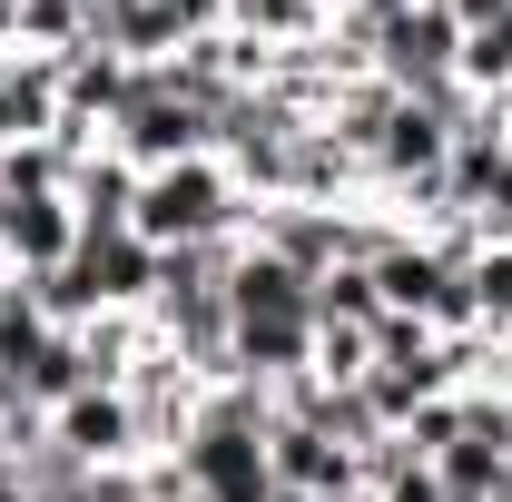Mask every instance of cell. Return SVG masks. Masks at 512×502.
Instances as JSON below:
<instances>
[{"mask_svg":"<svg viewBox=\"0 0 512 502\" xmlns=\"http://www.w3.org/2000/svg\"><path fill=\"white\" fill-rule=\"evenodd\" d=\"M375 79H394L404 99H434V89H453V79H463V30H453L444 0H424V10H394V20H384Z\"/></svg>","mask_w":512,"mask_h":502,"instance_id":"cell-3","label":"cell"},{"mask_svg":"<svg viewBox=\"0 0 512 502\" xmlns=\"http://www.w3.org/2000/svg\"><path fill=\"white\" fill-rule=\"evenodd\" d=\"M316 325H384V296H375V266H325L316 276Z\"/></svg>","mask_w":512,"mask_h":502,"instance_id":"cell-14","label":"cell"},{"mask_svg":"<svg viewBox=\"0 0 512 502\" xmlns=\"http://www.w3.org/2000/svg\"><path fill=\"white\" fill-rule=\"evenodd\" d=\"M365 502H444V483H434V463H404L394 483H375Z\"/></svg>","mask_w":512,"mask_h":502,"instance_id":"cell-18","label":"cell"},{"mask_svg":"<svg viewBox=\"0 0 512 502\" xmlns=\"http://www.w3.org/2000/svg\"><path fill=\"white\" fill-rule=\"evenodd\" d=\"M463 89L473 99H503L512 89V10L483 20V30H463Z\"/></svg>","mask_w":512,"mask_h":502,"instance_id":"cell-15","label":"cell"},{"mask_svg":"<svg viewBox=\"0 0 512 502\" xmlns=\"http://www.w3.org/2000/svg\"><path fill=\"white\" fill-rule=\"evenodd\" d=\"M227 30L256 40V50H306V40L335 30V10H325V0H237V10H227Z\"/></svg>","mask_w":512,"mask_h":502,"instance_id":"cell-11","label":"cell"},{"mask_svg":"<svg viewBox=\"0 0 512 502\" xmlns=\"http://www.w3.org/2000/svg\"><path fill=\"white\" fill-rule=\"evenodd\" d=\"M89 148H69V138H20V148H0V207H20V197H69V168H79Z\"/></svg>","mask_w":512,"mask_h":502,"instance_id":"cell-12","label":"cell"},{"mask_svg":"<svg viewBox=\"0 0 512 502\" xmlns=\"http://www.w3.org/2000/svg\"><path fill=\"white\" fill-rule=\"evenodd\" d=\"M168 10H178V40H217L237 0H168Z\"/></svg>","mask_w":512,"mask_h":502,"instance_id":"cell-19","label":"cell"},{"mask_svg":"<svg viewBox=\"0 0 512 502\" xmlns=\"http://www.w3.org/2000/svg\"><path fill=\"white\" fill-rule=\"evenodd\" d=\"M79 502H158V493H148L138 463H109V473H89V493H79Z\"/></svg>","mask_w":512,"mask_h":502,"instance_id":"cell-17","label":"cell"},{"mask_svg":"<svg viewBox=\"0 0 512 502\" xmlns=\"http://www.w3.org/2000/svg\"><path fill=\"white\" fill-rule=\"evenodd\" d=\"M109 148L148 178V168L207 158V148H217V119H207V109H188V99L168 89V60H158V69H138V79H128V109L109 119Z\"/></svg>","mask_w":512,"mask_h":502,"instance_id":"cell-2","label":"cell"},{"mask_svg":"<svg viewBox=\"0 0 512 502\" xmlns=\"http://www.w3.org/2000/svg\"><path fill=\"white\" fill-rule=\"evenodd\" d=\"M79 40H89V0H10V50L69 60Z\"/></svg>","mask_w":512,"mask_h":502,"instance_id":"cell-13","label":"cell"},{"mask_svg":"<svg viewBox=\"0 0 512 502\" xmlns=\"http://www.w3.org/2000/svg\"><path fill=\"white\" fill-rule=\"evenodd\" d=\"M256 197L227 178V158L207 148V158H178V168H148L138 178V207H128V227L148 237V247H207V237H247Z\"/></svg>","mask_w":512,"mask_h":502,"instance_id":"cell-1","label":"cell"},{"mask_svg":"<svg viewBox=\"0 0 512 502\" xmlns=\"http://www.w3.org/2000/svg\"><path fill=\"white\" fill-rule=\"evenodd\" d=\"M50 443H69L89 473H109V463H148V453H138V414H128L119 384H89L79 404H60V414H50Z\"/></svg>","mask_w":512,"mask_h":502,"instance_id":"cell-7","label":"cell"},{"mask_svg":"<svg viewBox=\"0 0 512 502\" xmlns=\"http://www.w3.org/2000/svg\"><path fill=\"white\" fill-rule=\"evenodd\" d=\"M0 237H10V207H0Z\"/></svg>","mask_w":512,"mask_h":502,"instance_id":"cell-23","label":"cell"},{"mask_svg":"<svg viewBox=\"0 0 512 502\" xmlns=\"http://www.w3.org/2000/svg\"><path fill=\"white\" fill-rule=\"evenodd\" d=\"M178 473H188V502H266L276 473H266V434H207L197 424L178 443Z\"/></svg>","mask_w":512,"mask_h":502,"instance_id":"cell-5","label":"cell"},{"mask_svg":"<svg viewBox=\"0 0 512 502\" xmlns=\"http://www.w3.org/2000/svg\"><path fill=\"white\" fill-rule=\"evenodd\" d=\"M69 207H79V227H128V207H138V168H128L109 138L69 168Z\"/></svg>","mask_w":512,"mask_h":502,"instance_id":"cell-10","label":"cell"},{"mask_svg":"<svg viewBox=\"0 0 512 502\" xmlns=\"http://www.w3.org/2000/svg\"><path fill=\"white\" fill-rule=\"evenodd\" d=\"M89 345H79V325H50L40 345H30V365H20V404H40V414H60V404H79L89 394Z\"/></svg>","mask_w":512,"mask_h":502,"instance_id":"cell-9","label":"cell"},{"mask_svg":"<svg viewBox=\"0 0 512 502\" xmlns=\"http://www.w3.org/2000/svg\"><path fill=\"white\" fill-rule=\"evenodd\" d=\"M79 256V207L69 197H20L10 207V237H0V266L10 276H50Z\"/></svg>","mask_w":512,"mask_h":502,"instance_id":"cell-8","label":"cell"},{"mask_svg":"<svg viewBox=\"0 0 512 502\" xmlns=\"http://www.w3.org/2000/svg\"><path fill=\"white\" fill-rule=\"evenodd\" d=\"M483 394H493V404H512V335H503V355H493V375H483Z\"/></svg>","mask_w":512,"mask_h":502,"instance_id":"cell-21","label":"cell"},{"mask_svg":"<svg viewBox=\"0 0 512 502\" xmlns=\"http://www.w3.org/2000/svg\"><path fill=\"white\" fill-rule=\"evenodd\" d=\"M0 69H10V50H0Z\"/></svg>","mask_w":512,"mask_h":502,"instance_id":"cell-24","label":"cell"},{"mask_svg":"<svg viewBox=\"0 0 512 502\" xmlns=\"http://www.w3.org/2000/svg\"><path fill=\"white\" fill-rule=\"evenodd\" d=\"M394 434L414 443V463H434L463 443V394H434V404H414V424H394Z\"/></svg>","mask_w":512,"mask_h":502,"instance_id":"cell-16","label":"cell"},{"mask_svg":"<svg viewBox=\"0 0 512 502\" xmlns=\"http://www.w3.org/2000/svg\"><path fill=\"white\" fill-rule=\"evenodd\" d=\"M444 10H453V30H483V20H503L512 0H444Z\"/></svg>","mask_w":512,"mask_h":502,"instance_id":"cell-20","label":"cell"},{"mask_svg":"<svg viewBox=\"0 0 512 502\" xmlns=\"http://www.w3.org/2000/svg\"><path fill=\"white\" fill-rule=\"evenodd\" d=\"M266 502H316V493H286V483H276V493H266Z\"/></svg>","mask_w":512,"mask_h":502,"instance_id":"cell-22","label":"cell"},{"mask_svg":"<svg viewBox=\"0 0 512 502\" xmlns=\"http://www.w3.org/2000/svg\"><path fill=\"white\" fill-rule=\"evenodd\" d=\"M79 286L99 315H148V286H158V247L138 227H79Z\"/></svg>","mask_w":512,"mask_h":502,"instance_id":"cell-4","label":"cell"},{"mask_svg":"<svg viewBox=\"0 0 512 502\" xmlns=\"http://www.w3.org/2000/svg\"><path fill=\"white\" fill-rule=\"evenodd\" d=\"M266 473H276L286 493H316V502H365L355 453H345V443H325L316 424H276V434H266Z\"/></svg>","mask_w":512,"mask_h":502,"instance_id":"cell-6","label":"cell"}]
</instances>
